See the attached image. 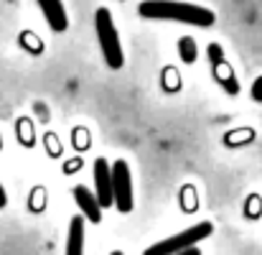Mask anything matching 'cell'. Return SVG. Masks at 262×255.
I'll list each match as a JSON object with an SVG mask.
<instances>
[{"instance_id": "cell-1", "label": "cell", "mask_w": 262, "mask_h": 255, "mask_svg": "<svg viewBox=\"0 0 262 255\" xmlns=\"http://www.w3.org/2000/svg\"><path fill=\"white\" fill-rule=\"evenodd\" d=\"M138 13L153 21H181V23L201 26V28L214 26L216 21L214 10L204 5H193V3H181V0H143L138 5Z\"/></svg>"}, {"instance_id": "cell-2", "label": "cell", "mask_w": 262, "mask_h": 255, "mask_svg": "<svg viewBox=\"0 0 262 255\" xmlns=\"http://www.w3.org/2000/svg\"><path fill=\"white\" fill-rule=\"evenodd\" d=\"M94 31H97V41H99V49H102V56H104L107 67L110 69H122L125 54H122V44H120L112 13L107 8L94 10Z\"/></svg>"}, {"instance_id": "cell-3", "label": "cell", "mask_w": 262, "mask_h": 255, "mask_svg": "<svg viewBox=\"0 0 262 255\" xmlns=\"http://www.w3.org/2000/svg\"><path fill=\"white\" fill-rule=\"evenodd\" d=\"M211 230H214V227H211V222H199V225H193V227H188V230H183V232H178V235H171L168 240H161V243L150 245L143 255H176V253H183V250L193 248L196 243L206 240V238L211 235Z\"/></svg>"}, {"instance_id": "cell-4", "label": "cell", "mask_w": 262, "mask_h": 255, "mask_svg": "<svg viewBox=\"0 0 262 255\" xmlns=\"http://www.w3.org/2000/svg\"><path fill=\"white\" fill-rule=\"evenodd\" d=\"M112 191H115V207L122 214L133 212V179L125 159H117L112 164Z\"/></svg>"}, {"instance_id": "cell-5", "label": "cell", "mask_w": 262, "mask_h": 255, "mask_svg": "<svg viewBox=\"0 0 262 255\" xmlns=\"http://www.w3.org/2000/svg\"><path fill=\"white\" fill-rule=\"evenodd\" d=\"M94 194L99 199L102 207H112L115 204V191H112V164H107V159H97L94 161Z\"/></svg>"}, {"instance_id": "cell-6", "label": "cell", "mask_w": 262, "mask_h": 255, "mask_svg": "<svg viewBox=\"0 0 262 255\" xmlns=\"http://www.w3.org/2000/svg\"><path fill=\"white\" fill-rule=\"evenodd\" d=\"M49 28L56 31V33H64L69 28V18H67V10H64V3L61 0H36Z\"/></svg>"}, {"instance_id": "cell-7", "label": "cell", "mask_w": 262, "mask_h": 255, "mask_svg": "<svg viewBox=\"0 0 262 255\" xmlns=\"http://www.w3.org/2000/svg\"><path fill=\"white\" fill-rule=\"evenodd\" d=\"M74 199H77V204H79L82 214L87 217L89 222H99V220H102V204H99L97 194H92L84 184L74 186Z\"/></svg>"}, {"instance_id": "cell-8", "label": "cell", "mask_w": 262, "mask_h": 255, "mask_svg": "<svg viewBox=\"0 0 262 255\" xmlns=\"http://www.w3.org/2000/svg\"><path fill=\"white\" fill-rule=\"evenodd\" d=\"M67 255H84V220H82V217H74V220L69 222Z\"/></svg>"}, {"instance_id": "cell-9", "label": "cell", "mask_w": 262, "mask_h": 255, "mask_svg": "<svg viewBox=\"0 0 262 255\" xmlns=\"http://www.w3.org/2000/svg\"><path fill=\"white\" fill-rule=\"evenodd\" d=\"M211 69H214V80L224 87L229 94H237V92H239V85H237V80H234V72H232V67H229L224 59L211 62Z\"/></svg>"}, {"instance_id": "cell-10", "label": "cell", "mask_w": 262, "mask_h": 255, "mask_svg": "<svg viewBox=\"0 0 262 255\" xmlns=\"http://www.w3.org/2000/svg\"><path fill=\"white\" fill-rule=\"evenodd\" d=\"M178 51H181V62H186V64H193L196 56H199V51H196V41H193L191 36H183V38L178 41Z\"/></svg>"}, {"instance_id": "cell-11", "label": "cell", "mask_w": 262, "mask_h": 255, "mask_svg": "<svg viewBox=\"0 0 262 255\" xmlns=\"http://www.w3.org/2000/svg\"><path fill=\"white\" fill-rule=\"evenodd\" d=\"M252 100L262 102V77H257V80H255V85H252Z\"/></svg>"}, {"instance_id": "cell-12", "label": "cell", "mask_w": 262, "mask_h": 255, "mask_svg": "<svg viewBox=\"0 0 262 255\" xmlns=\"http://www.w3.org/2000/svg\"><path fill=\"white\" fill-rule=\"evenodd\" d=\"M8 204V197H5V189H3V184H0V209Z\"/></svg>"}, {"instance_id": "cell-13", "label": "cell", "mask_w": 262, "mask_h": 255, "mask_svg": "<svg viewBox=\"0 0 262 255\" xmlns=\"http://www.w3.org/2000/svg\"><path fill=\"white\" fill-rule=\"evenodd\" d=\"M176 255H201V253H199V248L193 245V248H188V250H183V253H176Z\"/></svg>"}, {"instance_id": "cell-14", "label": "cell", "mask_w": 262, "mask_h": 255, "mask_svg": "<svg viewBox=\"0 0 262 255\" xmlns=\"http://www.w3.org/2000/svg\"><path fill=\"white\" fill-rule=\"evenodd\" d=\"M110 255H122V253H120V250H115V253H110Z\"/></svg>"}]
</instances>
